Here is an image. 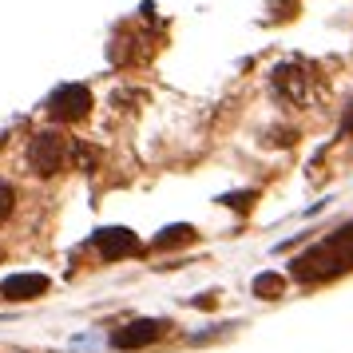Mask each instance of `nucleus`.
I'll list each match as a JSON object with an SVG mask.
<instances>
[{
    "label": "nucleus",
    "instance_id": "1",
    "mask_svg": "<svg viewBox=\"0 0 353 353\" xmlns=\"http://www.w3.org/2000/svg\"><path fill=\"white\" fill-rule=\"evenodd\" d=\"M350 266H353V226H345V230H337L334 239H325L310 254L298 258V278L318 282V278H330V274L350 270Z\"/></svg>",
    "mask_w": 353,
    "mask_h": 353
},
{
    "label": "nucleus",
    "instance_id": "2",
    "mask_svg": "<svg viewBox=\"0 0 353 353\" xmlns=\"http://www.w3.org/2000/svg\"><path fill=\"white\" fill-rule=\"evenodd\" d=\"M72 139L60 135V131H44V135H36L32 147H28V167H32L36 175H56L68 159H72Z\"/></svg>",
    "mask_w": 353,
    "mask_h": 353
},
{
    "label": "nucleus",
    "instance_id": "3",
    "mask_svg": "<svg viewBox=\"0 0 353 353\" xmlns=\"http://www.w3.org/2000/svg\"><path fill=\"white\" fill-rule=\"evenodd\" d=\"M274 88H278L290 103H305V99H310V88H314V76H310L305 68L286 64V68L274 72Z\"/></svg>",
    "mask_w": 353,
    "mask_h": 353
},
{
    "label": "nucleus",
    "instance_id": "4",
    "mask_svg": "<svg viewBox=\"0 0 353 353\" xmlns=\"http://www.w3.org/2000/svg\"><path fill=\"white\" fill-rule=\"evenodd\" d=\"M88 108H92V92L80 88V83L60 88V92L52 96V115H56V119H80V115H88Z\"/></svg>",
    "mask_w": 353,
    "mask_h": 353
},
{
    "label": "nucleus",
    "instance_id": "5",
    "mask_svg": "<svg viewBox=\"0 0 353 353\" xmlns=\"http://www.w3.org/2000/svg\"><path fill=\"white\" fill-rule=\"evenodd\" d=\"M159 334H163V321L143 318V321H131L128 330H115L112 345L115 350H139V345H147V341H155Z\"/></svg>",
    "mask_w": 353,
    "mask_h": 353
},
{
    "label": "nucleus",
    "instance_id": "6",
    "mask_svg": "<svg viewBox=\"0 0 353 353\" xmlns=\"http://www.w3.org/2000/svg\"><path fill=\"white\" fill-rule=\"evenodd\" d=\"M48 290V278H40V274H20V278H8L0 294L8 298V302H28V298H40Z\"/></svg>",
    "mask_w": 353,
    "mask_h": 353
},
{
    "label": "nucleus",
    "instance_id": "7",
    "mask_svg": "<svg viewBox=\"0 0 353 353\" xmlns=\"http://www.w3.org/2000/svg\"><path fill=\"white\" fill-rule=\"evenodd\" d=\"M96 246H99V254H103V258H119V254H131L139 242H135L131 230H99Z\"/></svg>",
    "mask_w": 353,
    "mask_h": 353
},
{
    "label": "nucleus",
    "instance_id": "8",
    "mask_svg": "<svg viewBox=\"0 0 353 353\" xmlns=\"http://www.w3.org/2000/svg\"><path fill=\"white\" fill-rule=\"evenodd\" d=\"M254 294L258 298H266V294H282V278H278V274H262V278L254 282Z\"/></svg>",
    "mask_w": 353,
    "mask_h": 353
},
{
    "label": "nucleus",
    "instance_id": "9",
    "mask_svg": "<svg viewBox=\"0 0 353 353\" xmlns=\"http://www.w3.org/2000/svg\"><path fill=\"white\" fill-rule=\"evenodd\" d=\"M12 203H17V191H12L8 183H0V219L12 214Z\"/></svg>",
    "mask_w": 353,
    "mask_h": 353
},
{
    "label": "nucleus",
    "instance_id": "10",
    "mask_svg": "<svg viewBox=\"0 0 353 353\" xmlns=\"http://www.w3.org/2000/svg\"><path fill=\"white\" fill-rule=\"evenodd\" d=\"M341 131H353V112L345 115V119H341Z\"/></svg>",
    "mask_w": 353,
    "mask_h": 353
}]
</instances>
